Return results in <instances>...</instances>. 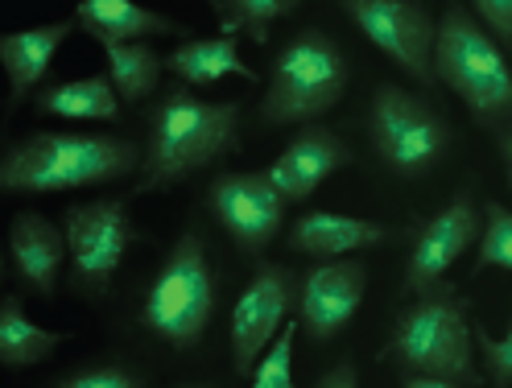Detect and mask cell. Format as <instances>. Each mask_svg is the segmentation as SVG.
Wrapping results in <instances>:
<instances>
[{
    "mask_svg": "<svg viewBox=\"0 0 512 388\" xmlns=\"http://www.w3.org/2000/svg\"><path fill=\"white\" fill-rule=\"evenodd\" d=\"M471 13L492 34V42L504 54H512V0H475Z\"/></svg>",
    "mask_w": 512,
    "mask_h": 388,
    "instance_id": "obj_27",
    "label": "cell"
},
{
    "mask_svg": "<svg viewBox=\"0 0 512 388\" xmlns=\"http://www.w3.org/2000/svg\"><path fill=\"white\" fill-rule=\"evenodd\" d=\"M368 133L384 170L401 178H418L434 170L451 149V124L438 108L418 100L413 91L380 83L368 104Z\"/></svg>",
    "mask_w": 512,
    "mask_h": 388,
    "instance_id": "obj_7",
    "label": "cell"
},
{
    "mask_svg": "<svg viewBox=\"0 0 512 388\" xmlns=\"http://www.w3.org/2000/svg\"><path fill=\"white\" fill-rule=\"evenodd\" d=\"M67 343L62 331H46L25 314L21 294H9L0 302V364L5 368H34Z\"/></svg>",
    "mask_w": 512,
    "mask_h": 388,
    "instance_id": "obj_20",
    "label": "cell"
},
{
    "mask_svg": "<svg viewBox=\"0 0 512 388\" xmlns=\"http://www.w3.org/2000/svg\"><path fill=\"white\" fill-rule=\"evenodd\" d=\"M475 347H479V355H484L488 380L496 388H512V322H508L504 339H492L484 327H475Z\"/></svg>",
    "mask_w": 512,
    "mask_h": 388,
    "instance_id": "obj_26",
    "label": "cell"
},
{
    "mask_svg": "<svg viewBox=\"0 0 512 388\" xmlns=\"http://www.w3.org/2000/svg\"><path fill=\"white\" fill-rule=\"evenodd\" d=\"M75 21L87 38H95L104 50L108 46H133L145 38H182L186 25L166 17V13H153L137 0H79Z\"/></svg>",
    "mask_w": 512,
    "mask_h": 388,
    "instance_id": "obj_17",
    "label": "cell"
},
{
    "mask_svg": "<svg viewBox=\"0 0 512 388\" xmlns=\"http://www.w3.org/2000/svg\"><path fill=\"white\" fill-rule=\"evenodd\" d=\"M389 240V228L380 219H360V215H339V211H306L290 223L285 244L298 256L327 265V261H343L351 252H368L376 244Z\"/></svg>",
    "mask_w": 512,
    "mask_h": 388,
    "instance_id": "obj_15",
    "label": "cell"
},
{
    "mask_svg": "<svg viewBox=\"0 0 512 388\" xmlns=\"http://www.w3.org/2000/svg\"><path fill=\"white\" fill-rule=\"evenodd\" d=\"M401 388H463L455 380H438V376H409Z\"/></svg>",
    "mask_w": 512,
    "mask_h": 388,
    "instance_id": "obj_30",
    "label": "cell"
},
{
    "mask_svg": "<svg viewBox=\"0 0 512 388\" xmlns=\"http://www.w3.org/2000/svg\"><path fill=\"white\" fill-rule=\"evenodd\" d=\"M347 54L323 29H302L273 62V75L261 100V120L273 128L310 124L327 116L347 95Z\"/></svg>",
    "mask_w": 512,
    "mask_h": 388,
    "instance_id": "obj_5",
    "label": "cell"
},
{
    "mask_svg": "<svg viewBox=\"0 0 512 388\" xmlns=\"http://www.w3.org/2000/svg\"><path fill=\"white\" fill-rule=\"evenodd\" d=\"M343 13L351 25L426 91L438 87L434 71V46H438V21L418 0H347Z\"/></svg>",
    "mask_w": 512,
    "mask_h": 388,
    "instance_id": "obj_8",
    "label": "cell"
},
{
    "mask_svg": "<svg viewBox=\"0 0 512 388\" xmlns=\"http://www.w3.org/2000/svg\"><path fill=\"white\" fill-rule=\"evenodd\" d=\"M133 141L104 133H34L9 149L0 186L9 194H58L79 186H104L141 170Z\"/></svg>",
    "mask_w": 512,
    "mask_h": 388,
    "instance_id": "obj_2",
    "label": "cell"
},
{
    "mask_svg": "<svg viewBox=\"0 0 512 388\" xmlns=\"http://www.w3.org/2000/svg\"><path fill=\"white\" fill-rule=\"evenodd\" d=\"M508 186H512V170H508Z\"/></svg>",
    "mask_w": 512,
    "mask_h": 388,
    "instance_id": "obj_33",
    "label": "cell"
},
{
    "mask_svg": "<svg viewBox=\"0 0 512 388\" xmlns=\"http://www.w3.org/2000/svg\"><path fill=\"white\" fill-rule=\"evenodd\" d=\"M75 29H79V21H50V25L17 29V34L0 38V67L9 75V104L13 108L46 79L54 54L62 50V42H67Z\"/></svg>",
    "mask_w": 512,
    "mask_h": 388,
    "instance_id": "obj_18",
    "label": "cell"
},
{
    "mask_svg": "<svg viewBox=\"0 0 512 388\" xmlns=\"http://www.w3.org/2000/svg\"><path fill=\"white\" fill-rule=\"evenodd\" d=\"M484 236V215H479L471 190H459L451 203L438 215H430L409 248V265H405V294L422 298L434 285H442V277L451 273V265L459 256Z\"/></svg>",
    "mask_w": 512,
    "mask_h": 388,
    "instance_id": "obj_12",
    "label": "cell"
},
{
    "mask_svg": "<svg viewBox=\"0 0 512 388\" xmlns=\"http://www.w3.org/2000/svg\"><path fill=\"white\" fill-rule=\"evenodd\" d=\"M38 112L58 116V120H116L120 95L108 75H87V79L54 83L38 91Z\"/></svg>",
    "mask_w": 512,
    "mask_h": 388,
    "instance_id": "obj_21",
    "label": "cell"
},
{
    "mask_svg": "<svg viewBox=\"0 0 512 388\" xmlns=\"http://www.w3.org/2000/svg\"><path fill=\"white\" fill-rule=\"evenodd\" d=\"M182 388H211V384H182Z\"/></svg>",
    "mask_w": 512,
    "mask_h": 388,
    "instance_id": "obj_32",
    "label": "cell"
},
{
    "mask_svg": "<svg viewBox=\"0 0 512 388\" xmlns=\"http://www.w3.org/2000/svg\"><path fill=\"white\" fill-rule=\"evenodd\" d=\"M211 314H215V273L207 261V248L195 232H182L149 285L141 322L149 327V335H157L170 347H195L207 335Z\"/></svg>",
    "mask_w": 512,
    "mask_h": 388,
    "instance_id": "obj_6",
    "label": "cell"
},
{
    "mask_svg": "<svg viewBox=\"0 0 512 388\" xmlns=\"http://www.w3.org/2000/svg\"><path fill=\"white\" fill-rule=\"evenodd\" d=\"M9 252H13V269L21 277L25 289H34L38 298H54L58 289V273L67 261V232L50 223L46 215L21 211L9 223Z\"/></svg>",
    "mask_w": 512,
    "mask_h": 388,
    "instance_id": "obj_16",
    "label": "cell"
},
{
    "mask_svg": "<svg viewBox=\"0 0 512 388\" xmlns=\"http://www.w3.org/2000/svg\"><path fill=\"white\" fill-rule=\"evenodd\" d=\"M211 13L219 17V29H223V38H248L256 46H265L269 34H273V25L285 21V17H294L298 5L294 0H215Z\"/></svg>",
    "mask_w": 512,
    "mask_h": 388,
    "instance_id": "obj_23",
    "label": "cell"
},
{
    "mask_svg": "<svg viewBox=\"0 0 512 388\" xmlns=\"http://www.w3.org/2000/svg\"><path fill=\"white\" fill-rule=\"evenodd\" d=\"M484 269H508L512 273V211L500 203L484 207V236H479L475 273Z\"/></svg>",
    "mask_w": 512,
    "mask_h": 388,
    "instance_id": "obj_24",
    "label": "cell"
},
{
    "mask_svg": "<svg viewBox=\"0 0 512 388\" xmlns=\"http://www.w3.org/2000/svg\"><path fill=\"white\" fill-rule=\"evenodd\" d=\"M380 355L409 376H438L467 388L484 384V372L475 368V327L467 318V302L446 281L393 318Z\"/></svg>",
    "mask_w": 512,
    "mask_h": 388,
    "instance_id": "obj_3",
    "label": "cell"
},
{
    "mask_svg": "<svg viewBox=\"0 0 512 388\" xmlns=\"http://www.w3.org/2000/svg\"><path fill=\"white\" fill-rule=\"evenodd\" d=\"M166 71H174L182 83L190 87H211L219 79H244V83H256V71L240 58V46L236 38H195V42H182L174 54H166Z\"/></svg>",
    "mask_w": 512,
    "mask_h": 388,
    "instance_id": "obj_19",
    "label": "cell"
},
{
    "mask_svg": "<svg viewBox=\"0 0 512 388\" xmlns=\"http://www.w3.org/2000/svg\"><path fill=\"white\" fill-rule=\"evenodd\" d=\"M71 248V281L83 294H108V285L124 261V252L137 244V228L128 219V199H95L75 203L62 215Z\"/></svg>",
    "mask_w": 512,
    "mask_h": 388,
    "instance_id": "obj_9",
    "label": "cell"
},
{
    "mask_svg": "<svg viewBox=\"0 0 512 388\" xmlns=\"http://www.w3.org/2000/svg\"><path fill=\"white\" fill-rule=\"evenodd\" d=\"M236 149H240V104H215V100H199L186 87H170L166 100L153 108L149 149L133 194L166 190Z\"/></svg>",
    "mask_w": 512,
    "mask_h": 388,
    "instance_id": "obj_1",
    "label": "cell"
},
{
    "mask_svg": "<svg viewBox=\"0 0 512 388\" xmlns=\"http://www.w3.org/2000/svg\"><path fill=\"white\" fill-rule=\"evenodd\" d=\"M207 207L219 219V228L248 256H261L285 223V203L269 174H219L207 190Z\"/></svg>",
    "mask_w": 512,
    "mask_h": 388,
    "instance_id": "obj_11",
    "label": "cell"
},
{
    "mask_svg": "<svg viewBox=\"0 0 512 388\" xmlns=\"http://www.w3.org/2000/svg\"><path fill=\"white\" fill-rule=\"evenodd\" d=\"M108 79L124 104H141L157 91V79L166 71V58L157 54L149 42L133 46H108Z\"/></svg>",
    "mask_w": 512,
    "mask_h": 388,
    "instance_id": "obj_22",
    "label": "cell"
},
{
    "mask_svg": "<svg viewBox=\"0 0 512 388\" xmlns=\"http://www.w3.org/2000/svg\"><path fill=\"white\" fill-rule=\"evenodd\" d=\"M294 339H298V322H285V331L269 343L261 355V364L252 368V388H298L294 384Z\"/></svg>",
    "mask_w": 512,
    "mask_h": 388,
    "instance_id": "obj_25",
    "label": "cell"
},
{
    "mask_svg": "<svg viewBox=\"0 0 512 388\" xmlns=\"http://www.w3.org/2000/svg\"><path fill=\"white\" fill-rule=\"evenodd\" d=\"M500 153H504L508 170H512V128H508V133H500Z\"/></svg>",
    "mask_w": 512,
    "mask_h": 388,
    "instance_id": "obj_31",
    "label": "cell"
},
{
    "mask_svg": "<svg viewBox=\"0 0 512 388\" xmlns=\"http://www.w3.org/2000/svg\"><path fill=\"white\" fill-rule=\"evenodd\" d=\"M58 388H145L128 368H116V364H104V368H83L67 380H58Z\"/></svg>",
    "mask_w": 512,
    "mask_h": 388,
    "instance_id": "obj_28",
    "label": "cell"
},
{
    "mask_svg": "<svg viewBox=\"0 0 512 388\" xmlns=\"http://www.w3.org/2000/svg\"><path fill=\"white\" fill-rule=\"evenodd\" d=\"M302 298V281L294 277V269L285 265H256L252 281L240 289V298L232 306V372L252 380V368L261 364V355L269 351V343L285 331V318Z\"/></svg>",
    "mask_w": 512,
    "mask_h": 388,
    "instance_id": "obj_10",
    "label": "cell"
},
{
    "mask_svg": "<svg viewBox=\"0 0 512 388\" xmlns=\"http://www.w3.org/2000/svg\"><path fill=\"white\" fill-rule=\"evenodd\" d=\"M368 294V269L364 261H327V265H314L302 277V331L314 343H331L335 335L347 331V322L360 314Z\"/></svg>",
    "mask_w": 512,
    "mask_h": 388,
    "instance_id": "obj_13",
    "label": "cell"
},
{
    "mask_svg": "<svg viewBox=\"0 0 512 388\" xmlns=\"http://www.w3.org/2000/svg\"><path fill=\"white\" fill-rule=\"evenodd\" d=\"M314 388H360V380H356V368H351V364H335Z\"/></svg>",
    "mask_w": 512,
    "mask_h": 388,
    "instance_id": "obj_29",
    "label": "cell"
},
{
    "mask_svg": "<svg viewBox=\"0 0 512 388\" xmlns=\"http://www.w3.org/2000/svg\"><path fill=\"white\" fill-rule=\"evenodd\" d=\"M351 161H356V153H351V145L339 133H331L323 124H306L298 128V137L281 149V157L265 174L285 203H306L318 186L331 174L347 170Z\"/></svg>",
    "mask_w": 512,
    "mask_h": 388,
    "instance_id": "obj_14",
    "label": "cell"
},
{
    "mask_svg": "<svg viewBox=\"0 0 512 388\" xmlns=\"http://www.w3.org/2000/svg\"><path fill=\"white\" fill-rule=\"evenodd\" d=\"M438 83L467 104L479 128H504L512 120V67L492 34L475 21L471 5H446L438 17L434 46Z\"/></svg>",
    "mask_w": 512,
    "mask_h": 388,
    "instance_id": "obj_4",
    "label": "cell"
}]
</instances>
